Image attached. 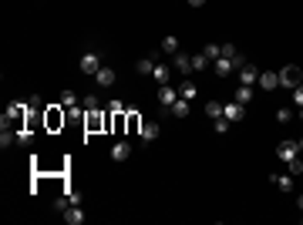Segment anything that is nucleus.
Returning <instances> with one entry per match:
<instances>
[{
    "instance_id": "2eb2a0df",
    "label": "nucleus",
    "mask_w": 303,
    "mask_h": 225,
    "mask_svg": "<svg viewBox=\"0 0 303 225\" xmlns=\"http://www.w3.org/2000/svg\"><path fill=\"white\" fill-rule=\"evenodd\" d=\"M138 138H142L145 145H152V141L158 138V124L155 121H145V124H142V131H138Z\"/></svg>"
},
{
    "instance_id": "423d86ee",
    "label": "nucleus",
    "mask_w": 303,
    "mask_h": 225,
    "mask_svg": "<svg viewBox=\"0 0 303 225\" xmlns=\"http://www.w3.org/2000/svg\"><path fill=\"white\" fill-rule=\"evenodd\" d=\"M263 91H276L280 88V74H273V71H259V81H256Z\"/></svg>"
},
{
    "instance_id": "473e14b6",
    "label": "nucleus",
    "mask_w": 303,
    "mask_h": 225,
    "mask_svg": "<svg viewBox=\"0 0 303 225\" xmlns=\"http://www.w3.org/2000/svg\"><path fill=\"white\" fill-rule=\"evenodd\" d=\"M108 111H112V114H125V111H128V104H125V101H118V98H115V101L108 104Z\"/></svg>"
},
{
    "instance_id": "a878e982",
    "label": "nucleus",
    "mask_w": 303,
    "mask_h": 225,
    "mask_svg": "<svg viewBox=\"0 0 303 225\" xmlns=\"http://www.w3.org/2000/svg\"><path fill=\"white\" fill-rule=\"evenodd\" d=\"M152 78H155L158 84H168V68H165V64H158V61H155V71H152Z\"/></svg>"
},
{
    "instance_id": "f257e3e1",
    "label": "nucleus",
    "mask_w": 303,
    "mask_h": 225,
    "mask_svg": "<svg viewBox=\"0 0 303 225\" xmlns=\"http://www.w3.org/2000/svg\"><path fill=\"white\" fill-rule=\"evenodd\" d=\"M108 114H112V111H108ZM108 114H101V108H98V111H84V128H88V135L112 128V118H108Z\"/></svg>"
},
{
    "instance_id": "ea45409f",
    "label": "nucleus",
    "mask_w": 303,
    "mask_h": 225,
    "mask_svg": "<svg viewBox=\"0 0 303 225\" xmlns=\"http://www.w3.org/2000/svg\"><path fill=\"white\" fill-rule=\"evenodd\" d=\"M300 155H303V138H300Z\"/></svg>"
},
{
    "instance_id": "6ab92c4d",
    "label": "nucleus",
    "mask_w": 303,
    "mask_h": 225,
    "mask_svg": "<svg viewBox=\"0 0 303 225\" xmlns=\"http://www.w3.org/2000/svg\"><path fill=\"white\" fill-rule=\"evenodd\" d=\"M236 101L239 104H253V84H239V88H236Z\"/></svg>"
},
{
    "instance_id": "5701e85b",
    "label": "nucleus",
    "mask_w": 303,
    "mask_h": 225,
    "mask_svg": "<svg viewBox=\"0 0 303 225\" xmlns=\"http://www.w3.org/2000/svg\"><path fill=\"white\" fill-rule=\"evenodd\" d=\"M202 54L209 57V64H213V61H219V57H223V44H206V47H202Z\"/></svg>"
},
{
    "instance_id": "9b49d317",
    "label": "nucleus",
    "mask_w": 303,
    "mask_h": 225,
    "mask_svg": "<svg viewBox=\"0 0 303 225\" xmlns=\"http://www.w3.org/2000/svg\"><path fill=\"white\" fill-rule=\"evenodd\" d=\"M236 74H239V84H256V81H259V71L253 68V64H243Z\"/></svg>"
},
{
    "instance_id": "e433bc0d",
    "label": "nucleus",
    "mask_w": 303,
    "mask_h": 225,
    "mask_svg": "<svg viewBox=\"0 0 303 225\" xmlns=\"http://www.w3.org/2000/svg\"><path fill=\"white\" fill-rule=\"evenodd\" d=\"M293 104L303 108V84H300V88H293Z\"/></svg>"
},
{
    "instance_id": "c85d7f7f",
    "label": "nucleus",
    "mask_w": 303,
    "mask_h": 225,
    "mask_svg": "<svg viewBox=\"0 0 303 225\" xmlns=\"http://www.w3.org/2000/svg\"><path fill=\"white\" fill-rule=\"evenodd\" d=\"M206 114H209L213 121H216V118H223V104H219V101H209V104H206Z\"/></svg>"
},
{
    "instance_id": "20e7f679",
    "label": "nucleus",
    "mask_w": 303,
    "mask_h": 225,
    "mask_svg": "<svg viewBox=\"0 0 303 225\" xmlns=\"http://www.w3.org/2000/svg\"><path fill=\"white\" fill-rule=\"evenodd\" d=\"M101 64H105V61H101V54H94V51H91V54H81V61H78L81 74H88V78H94V74H98Z\"/></svg>"
},
{
    "instance_id": "39448f33",
    "label": "nucleus",
    "mask_w": 303,
    "mask_h": 225,
    "mask_svg": "<svg viewBox=\"0 0 303 225\" xmlns=\"http://www.w3.org/2000/svg\"><path fill=\"white\" fill-rule=\"evenodd\" d=\"M223 118L226 121H243L246 118V104H239V101H229V104H223Z\"/></svg>"
},
{
    "instance_id": "79ce46f5",
    "label": "nucleus",
    "mask_w": 303,
    "mask_h": 225,
    "mask_svg": "<svg viewBox=\"0 0 303 225\" xmlns=\"http://www.w3.org/2000/svg\"><path fill=\"white\" fill-rule=\"evenodd\" d=\"M300 158H303V155H300Z\"/></svg>"
},
{
    "instance_id": "7c9ffc66",
    "label": "nucleus",
    "mask_w": 303,
    "mask_h": 225,
    "mask_svg": "<svg viewBox=\"0 0 303 225\" xmlns=\"http://www.w3.org/2000/svg\"><path fill=\"white\" fill-rule=\"evenodd\" d=\"M112 131L115 135H122L125 131V114H112Z\"/></svg>"
},
{
    "instance_id": "0eeeda50",
    "label": "nucleus",
    "mask_w": 303,
    "mask_h": 225,
    "mask_svg": "<svg viewBox=\"0 0 303 225\" xmlns=\"http://www.w3.org/2000/svg\"><path fill=\"white\" fill-rule=\"evenodd\" d=\"M175 101H179V91L172 88V84H162V88H158V104H165V108H172Z\"/></svg>"
},
{
    "instance_id": "a19ab883",
    "label": "nucleus",
    "mask_w": 303,
    "mask_h": 225,
    "mask_svg": "<svg viewBox=\"0 0 303 225\" xmlns=\"http://www.w3.org/2000/svg\"><path fill=\"white\" fill-rule=\"evenodd\" d=\"M300 121H303V108H300Z\"/></svg>"
},
{
    "instance_id": "aec40b11",
    "label": "nucleus",
    "mask_w": 303,
    "mask_h": 225,
    "mask_svg": "<svg viewBox=\"0 0 303 225\" xmlns=\"http://www.w3.org/2000/svg\"><path fill=\"white\" fill-rule=\"evenodd\" d=\"M195 94H199V88H195L192 81H182V84H179V98H185V101H195Z\"/></svg>"
},
{
    "instance_id": "72a5a7b5",
    "label": "nucleus",
    "mask_w": 303,
    "mask_h": 225,
    "mask_svg": "<svg viewBox=\"0 0 303 225\" xmlns=\"http://www.w3.org/2000/svg\"><path fill=\"white\" fill-rule=\"evenodd\" d=\"M31 141H34V138H31V128H24L21 135H17V145H24V148H31Z\"/></svg>"
},
{
    "instance_id": "c756f323",
    "label": "nucleus",
    "mask_w": 303,
    "mask_h": 225,
    "mask_svg": "<svg viewBox=\"0 0 303 225\" xmlns=\"http://www.w3.org/2000/svg\"><path fill=\"white\" fill-rule=\"evenodd\" d=\"M276 121H280V124H290L293 121V108H276Z\"/></svg>"
},
{
    "instance_id": "412c9836",
    "label": "nucleus",
    "mask_w": 303,
    "mask_h": 225,
    "mask_svg": "<svg viewBox=\"0 0 303 225\" xmlns=\"http://www.w3.org/2000/svg\"><path fill=\"white\" fill-rule=\"evenodd\" d=\"M179 37H172V34H168V37H162V54H179Z\"/></svg>"
},
{
    "instance_id": "4468645a",
    "label": "nucleus",
    "mask_w": 303,
    "mask_h": 225,
    "mask_svg": "<svg viewBox=\"0 0 303 225\" xmlns=\"http://www.w3.org/2000/svg\"><path fill=\"white\" fill-rule=\"evenodd\" d=\"M172 68L179 74H192V54H175L172 57Z\"/></svg>"
},
{
    "instance_id": "c9c22d12",
    "label": "nucleus",
    "mask_w": 303,
    "mask_h": 225,
    "mask_svg": "<svg viewBox=\"0 0 303 225\" xmlns=\"http://www.w3.org/2000/svg\"><path fill=\"white\" fill-rule=\"evenodd\" d=\"M216 131H219V135H226V131H229V124H233V121H226V118H216Z\"/></svg>"
},
{
    "instance_id": "1a4fd4ad",
    "label": "nucleus",
    "mask_w": 303,
    "mask_h": 225,
    "mask_svg": "<svg viewBox=\"0 0 303 225\" xmlns=\"http://www.w3.org/2000/svg\"><path fill=\"white\" fill-rule=\"evenodd\" d=\"M132 158V145L128 141H115L112 145V161H128Z\"/></svg>"
},
{
    "instance_id": "2f4dec72",
    "label": "nucleus",
    "mask_w": 303,
    "mask_h": 225,
    "mask_svg": "<svg viewBox=\"0 0 303 225\" xmlns=\"http://www.w3.org/2000/svg\"><path fill=\"white\" fill-rule=\"evenodd\" d=\"M31 111H34V114H41V111H47V104H44V98H37V94H34V98H31Z\"/></svg>"
},
{
    "instance_id": "b1692460",
    "label": "nucleus",
    "mask_w": 303,
    "mask_h": 225,
    "mask_svg": "<svg viewBox=\"0 0 303 225\" xmlns=\"http://www.w3.org/2000/svg\"><path fill=\"white\" fill-rule=\"evenodd\" d=\"M61 104H64V108H78L81 98L74 94V91H61Z\"/></svg>"
},
{
    "instance_id": "393cba45",
    "label": "nucleus",
    "mask_w": 303,
    "mask_h": 225,
    "mask_svg": "<svg viewBox=\"0 0 303 225\" xmlns=\"http://www.w3.org/2000/svg\"><path fill=\"white\" fill-rule=\"evenodd\" d=\"M168 111L175 114V118H185V114H189V101H185V98H179V101L172 104V108H168Z\"/></svg>"
},
{
    "instance_id": "cd10ccee",
    "label": "nucleus",
    "mask_w": 303,
    "mask_h": 225,
    "mask_svg": "<svg viewBox=\"0 0 303 225\" xmlns=\"http://www.w3.org/2000/svg\"><path fill=\"white\" fill-rule=\"evenodd\" d=\"M206 68H209V57L202 54V51L199 54H192V71H206Z\"/></svg>"
},
{
    "instance_id": "f3484780",
    "label": "nucleus",
    "mask_w": 303,
    "mask_h": 225,
    "mask_svg": "<svg viewBox=\"0 0 303 225\" xmlns=\"http://www.w3.org/2000/svg\"><path fill=\"white\" fill-rule=\"evenodd\" d=\"M125 131H128V135H138V131H142V118L135 111H125Z\"/></svg>"
},
{
    "instance_id": "f8f14e48",
    "label": "nucleus",
    "mask_w": 303,
    "mask_h": 225,
    "mask_svg": "<svg viewBox=\"0 0 303 225\" xmlns=\"http://www.w3.org/2000/svg\"><path fill=\"white\" fill-rule=\"evenodd\" d=\"M67 121V111H57V108H47V128L51 131H57L61 124Z\"/></svg>"
},
{
    "instance_id": "58836bf2",
    "label": "nucleus",
    "mask_w": 303,
    "mask_h": 225,
    "mask_svg": "<svg viewBox=\"0 0 303 225\" xmlns=\"http://www.w3.org/2000/svg\"><path fill=\"white\" fill-rule=\"evenodd\" d=\"M296 205H300V212H303V195H300V198H296Z\"/></svg>"
},
{
    "instance_id": "f03ea898",
    "label": "nucleus",
    "mask_w": 303,
    "mask_h": 225,
    "mask_svg": "<svg viewBox=\"0 0 303 225\" xmlns=\"http://www.w3.org/2000/svg\"><path fill=\"white\" fill-rule=\"evenodd\" d=\"M276 158H280V161H286V165H290V161H296V158H300V141H293V138L280 141V145H276Z\"/></svg>"
},
{
    "instance_id": "a211bd4d",
    "label": "nucleus",
    "mask_w": 303,
    "mask_h": 225,
    "mask_svg": "<svg viewBox=\"0 0 303 225\" xmlns=\"http://www.w3.org/2000/svg\"><path fill=\"white\" fill-rule=\"evenodd\" d=\"M71 205H81V195H78V191H64V195L57 198V212H64V208H71Z\"/></svg>"
},
{
    "instance_id": "6e6552de",
    "label": "nucleus",
    "mask_w": 303,
    "mask_h": 225,
    "mask_svg": "<svg viewBox=\"0 0 303 225\" xmlns=\"http://www.w3.org/2000/svg\"><path fill=\"white\" fill-rule=\"evenodd\" d=\"M213 71L219 74V78H229V74H236V61H229V57H219V61H213Z\"/></svg>"
},
{
    "instance_id": "bb28decb",
    "label": "nucleus",
    "mask_w": 303,
    "mask_h": 225,
    "mask_svg": "<svg viewBox=\"0 0 303 225\" xmlns=\"http://www.w3.org/2000/svg\"><path fill=\"white\" fill-rule=\"evenodd\" d=\"M81 108H84V111H98L101 101L94 98V94H84V98H81Z\"/></svg>"
},
{
    "instance_id": "f704fd0d",
    "label": "nucleus",
    "mask_w": 303,
    "mask_h": 225,
    "mask_svg": "<svg viewBox=\"0 0 303 225\" xmlns=\"http://www.w3.org/2000/svg\"><path fill=\"white\" fill-rule=\"evenodd\" d=\"M223 57H229V61H236V57H239V51H236V44H223Z\"/></svg>"
},
{
    "instance_id": "4c0bfd02",
    "label": "nucleus",
    "mask_w": 303,
    "mask_h": 225,
    "mask_svg": "<svg viewBox=\"0 0 303 225\" xmlns=\"http://www.w3.org/2000/svg\"><path fill=\"white\" fill-rule=\"evenodd\" d=\"M189 4H192V7H202V4H206V0H189Z\"/></svg>"
},
{
    "instance_id": "ddd939ff",
    "label": "nucleus",
    "mask_w": 303,
    "mask_h": 225,
    "mask_svg": "<svg viewBox=\"0 0 303 225\" xmlns=\"http://www.w3.org/2000/svg\"><path fill=\"white\" fill-rule=\"evenodd\" d=\"M61 215H64L67 225H81V222H84V208H81V205H71V208H64Z\"/></svg>"
},
{
    "instance_id": "dca6fc26",
    "label": "nucleus",
    "mask_w": 303,
    "mask_h": 225,
    "mask_svg": "<svg viewBox=\"0 0 303 225\" xmlns=\"http://www.w3.org/2000/svg\"><path fill=\"white\" fill-rule=\"evenodd\" d=\"M269 181H273V188H276V191H290L293 188V175H276V171H273Z\"/></svg>"
},
{
    "instance_id": "4be33fe9",
    "label": "nucleus",
    "mask_w": 303,
    "mask_h": 225,
    "mask_svg": "<svg viewBox=\"0 0 303 225\" xmlns=\"http://www.w3.org/2000/svg\"><path fill=\"white\" fill-rule=\"evenodd\" d=\"M135 71H138L142 78H145V74H152V71H155V57H142V61L135 64Z\"/></svg>"
},
{
    "instance_id": "9d476101",
    "label": "nucleus",
    "mask_w": 303,
    "mask_h": 225,
    "mask_svg": "<svg viewBox=\"0 0 303 225\" xmlns=\"http://www.w3.org/2000/svg\"><path fill=\"white\" fill-rule=\"evenodd\" d=\"M94 84H101V88H112V84H115V68L101 64V71L94 74Z\"/></svg>"
},
{
    "instance_id": "7ed1b4c3",
    "label": "nucleus",
    "mask_w": 303,
    "mask_h": 225,
    "mask_svg": "<svg viewBox=\"0 0 303 225\" xmlns=\"http://www.w3.org/2000/svg\"><path fill=\"white\" fill-rule=\"evenodd\" d=\"M280 84H283V88H300V84H303V71L300 68H296V64H286V68H283L280 71Z\"/></svg>"
}]
</instances>
